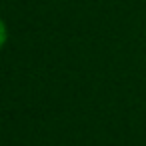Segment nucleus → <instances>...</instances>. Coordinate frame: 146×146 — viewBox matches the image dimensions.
Wrapping results in <instances>:
<instances>
[{
  "instance_id": "obj_1",
  "label": "nucleus",
  "mask_w": 146,
  "mask_h": 146,
  "mask_svg": "<svg viewBox=\"0 0 146 146\" xmlns=\"http://www.w3.org/2000/svg\"><path fill=\"white\" fill-rule=\"evenodd\" d=\"M6 38H8V32H6V26H4V22L0 20V48L4 46V42H6Z\"/></svg>"
}]
</instances>
